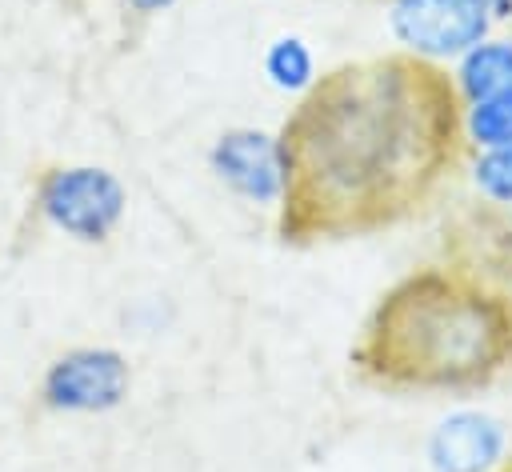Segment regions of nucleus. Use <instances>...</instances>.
Returning a JSON list of instances; mask_svg holds the SVG:
<instances>
[{"instance_id":"6e6552de","label":"nucleus","mask_w":512,"mask_h":472,"mask_svg":"<svg viewBox=\"0 0 512 472\" xmlns=\"http://www.w3.org/2000/svg\"><path fill=\"white\" fill-rule=\"evenodd\" d=\"M452 92L460 104H476L484 96L512 92V32L492 28L448 68Z\"/></svg>"},{"instance_id":"ddd939ff","label":"nucleus","mask_w":512,"mask_h":472,"mask_svg":"<svg viewBox=\"0 0 512 472\" xmlns=\"http://www.w3.org/2000/svg\"><path fill=\"white\" fill-rule=\"evenodd\" d=\"M492 4V16H496V28L512 20V0H488Z\"/></svg>"},{"instance_id":"f03ea898","label":"nucleus","mask_w":512,"mask_h":472,"mask_svg":"<svg viewBox=\"0 0 512 472\" xmlns=\"http://www.w3.org/2000/svg\"><path fill=\"white\" fill-rule=\"evenodd\" d=\"M352 368L388 392H472L512 368V296L460 264L400 276L372 308Z\"/></svg>"},{"instance_id":"423d86ee","label":"nucleus","mask_w":512,"mask_h":472,"mask_svg":"<svg viewBox=\"0 0 512 472\" xmlns=\"http://www.w3.org/2000/svg\"><path fill=\"white\" fill-rule=\"evenodd\" d=\"M208 172L244 204L280 208L288 192V156L280 132L268 128H224L208 148Z\"/></svg>"},{"instance_id":"0eeeda50","label":"nucleus","mask_w":512,"mask_h":472,"mask_svg":"<svg viewBox=\"0 0 512 472\" xmlns=\"http://www.w3.org/2000/svg\"><path fill=\"white\" fill-rule=\"evenodd\" d=\"M432 472H500L508 464V428L484 408H456L428 432Z\"/></svg>"},{"instance_id":"4468645a","label":"nucleus","mask_w":512,"mask_h":472,"mask_svg":"<svg viewBox=\"0 0 512 472\" xmlns=\"http://www.w3.org/2000/svg\"><path fill=\"white\" fill-rule=\"evenodd\" d=\"M500 472H512V464H504V468H500Z\"/></svg>"},{"instance_id":"1a4fd4ad","label":"nucleus","mask_w":512,"mask_h":472,"mask_svg":"<svg viewBox=\"0 0 512 472\" xmlns=\"http://www.w3.org/2000/svg\"><path fill=\"white\" fill-rule=\"evenodd\" d=\"M260 68H264V80H268L276 92L296 96V100L320 80L316 52H312V44H308L304 36H296V32H280V36H272L268 48H264Z\"/></svg>"},{"instance_id":"9b49d317","label":"nucleus","mask_w":512,"mask_h":472,"mask_svg":"<svg viewBox=\"0 0 512 472\" xmlns=\"http://www.w3.org/2000/svg\"><path fill=\"white\" fill-rule=\"evenodd\" d=\"M472 192L492 212H512V148H480L464 156Z\"/></svg>"},{"instance_id":"f8f14e48","label":"nucleus","mask_w":512,"mask_h":472,"mask_svg":"<svg viewBox=\"0 0 512 472\" xmlns=\"http://www.w3.org/2000/svg\"><path fill=\"white\" fill-rule=\"evenodd\" d=\"M136 16H160V12H168V8H176L180 0H124Z\"/></svg>"},{"instance_id":"9d476101","label":"nucleus","mask_w":512,"mask_h":472,"mask_svg":"<svg viewBox=\"0 0 512 472\" xmlns=\"http://www.w3.org/2000/svg\"><path fill=\"white\" fill-rule=\"evenodd\" d=\"M460 132L464 148H512V92L484 96L476 104H460Z\"/></svg>"},{"instance_id":"f257e3e1","label":"nucleus","mask_w":512,"mask_h":472,"mask_svg":"<svg viewBox=\"0 0 512 472\" xmlns=\"http://www.w3.org/2000/svg\"><path fill=\"white\" fill-rule=\"evenodd\" d=\"M288 192L280 236L344 240L420 216L464 168L460 100L448 68L408 52L324 72L280 128Z\"/></svg>"},{"instance_id":"39448f33","label":"nucleus","mask_w":512,"mask_h":472,"mask_svg":"<svg viewBox=\"0 0 512 472\" xmlns=\"http://www.w3.org/2000/svg\"><path fill=\"white\" fill-rule=\"evenodd\" d=\"M132 392V364L120 348L80 344L48 360L40 376V404L60 416H104Z\"/></svg>"},{"instance_id":"7ed1b4c3","label":"nucleus","mask_w":512,"mask_h":472,"mask_svg":"<svg viewBox=\"0 0 512 472\" xmlns=\"http://www.w3.org/2000/svg\"><path fill=\"white\" fill-rule=\"evenodd\" d=\"M36 212L76 244H104L124 224L128 188L104 164H56L36 184Z\"/></svg>"},{"instance_id":"20e7f679","label":"nucleus","mask_w":512,"mask_h":472,"mask_svg":"<svg viewBox=\"0 0 512 472\" xmlns=\"http://www.w3.org/2000/svg\"><path fill=\"white\" fill-rule=\"evenodd\" d=\"M496 28L488 0H388V32L400 52L436 68L460 60Z\"/></svg>"}]
</instances>
